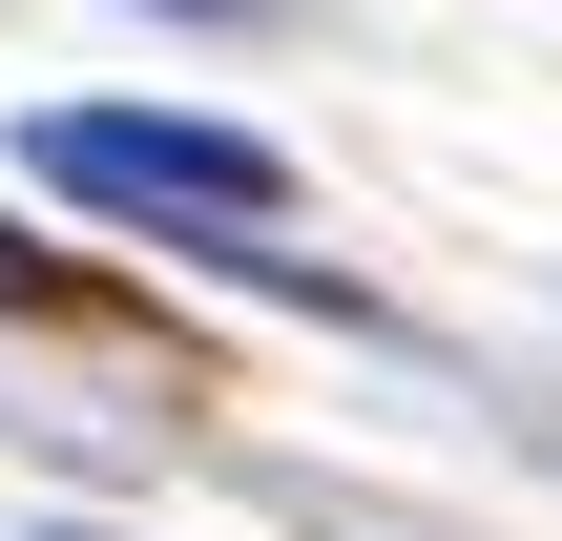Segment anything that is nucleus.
<instances>
[{"label": "nucleus", "instance_id": "f03ea898", "mask_svg": "<svg viewBox=\"0 0 562 541\" xmlns=\"http://www.w3.org/2000/svg\"><path fill=\"white\" fill-rule=\"evenodd\" d=\"M0 313H21V334H83V354H167V313L104 292V271H63L42 229H0Z\"/></svg>", "mask_w": 562, "mask_h": 541}, {"label": "nucleus", "instance_id": "f257e3e1", "mask_svg": "<svg viewBox=\"0 0 562 541\" xmlns=\"http://www.w3.org/2000/svg\"><path fill=\"white\" fill-rule=\"evenodd\" d=\"M21 167H42L63 208L188 229V250H229V271L292 229V146H271V125H188V104H42V125H21Z\"/></svg>", "mask_w": 562, "mask_h": 541}, {"label": "nucleus", "instance_id": "7ed1b4c3", "mask_svg": "<svg viewBox=\"0 0 562 541\" xmlns=\"http://www.w3.org/2000/svg\"><path fill=\"white\" fill-rule=\"evenodd\" d=\"M63 541H83V521H63Z\"/></svg>", "mask_w": 562, "mask_h": 541}]
</instances>
